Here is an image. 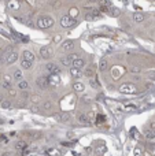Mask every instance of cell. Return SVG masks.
<instances>
[{
  "mask_svg": "<svg viewBox=\"0 0 155 156\" xmlns=\"http://www.w3.org/2000/svg\"><path fill=\"white\" fill-rule=\"evenodd\" d=\"M48 153H51V155H54V156H61V152L56 151V149H50Z\"/></svg>",
  "mask_w": 155,
  "mask_h": 156,
  "instance_id": "30",
  "label": "cell"
},
{
  "mask_svg": "<svg viewBox=\"0 0 155 156\" xmlns=\"http://www.w3.org/2000/svg\"><path fill=\"white\" fill-rule=\"evenodd\" d=\"M15 148L18 149V151H21V149H25V148H26V142H25V141H19V142H17Z\"/></svg>",
  "mask_w": 155,
  "mask_h": 156,
  "instance_id": "28",
  "label": "cell"
},
{
  "mask_svg": "<svg viewBox=\"0 0 155 156\" xmlns=\"http://www.w3.org/2000/svg\"><path fill=\"white\" fill-rule=\"evenodd\" d=\"M72 66L81 70V68L85 66V62H84V59H81V57H77V59H74V60L72 62Z\"/></svg>",
  "mask_w": 155,
  "mask_h": 156,
  "instance_id": "9",
  "label": "cell"
},
{
  "mask_svg": "<svg viewBox=\"0 0 155 156\" xmlns=\"http://www.w3.org/2000/svg\"><path fill=\"white\" fill-rule=\"evenodd\" d=\"M0 85H1V88H4V89H7V90H8V89L11 88V81H7V79H4V78H3V79L0 81Z\"/></svg>",
  "mask_w": 155,
  "mask_h": 156,
  "instance_id": "23",
  "label": "cell"
},
{
  "mask_svg": "<svg viewBox=\"0 0 155 156\" xmlns=\"http://www.w3.org/2000/svg\"><path fill=\"white\" fill-rule=\"evenodd\" d=\"M8 93H10L11 96H15V93H17V92H15V90H14V89H12V88H10V89H8Z\"/></svg>",
  "mask_w": 155,
  "mask_h": 156,
  "instance_id": "36",
  "label": "cell"
},
{
  "mask_svg": "<svg viewBox=\"0 0 155 156\" xmlns=\"http://www.w3.org/2000/svg\"><path fill=\"white\" fill-rule=\"evenodd\" d=\"M54 25V19H52L50 15H41L39 19H37V26L40 29H48Z\"/></svg>",
  "mask_w": 155,
  "mask_h": 156,
  "instance_id": "1",
  "label": "cell"
},
{
  "mask_svg": "<svg viewBox=\"0 0 155 156\" xmlns=\"http://www.w3.org/2000/svg\"><path fill=\"white\" fill-rule=\"evenodd\" d=\"M130 73H132V74L140 73V67H136V66H134V67H132V68H130Z\"/></svg>",
  "mask_w": 155,
  "mask_h": 156,
  "instance_id": "31",
  "label": "cell"
},
{
  "mask_svg": "<svg viewBox=\"0 0 155 156\" xmlns=\"http://www.w3.org/2000/svg\"><path fill=\"white\" fill-rule=\"evenodd\" d=\"M83 100L84 101H91V97H89V96H84Z\"/></svg>",
  "mask_w": 155,
  "mask_h": 156,
  "instance_id": "39",
  "label": "cell"
},
{
  "mask_svg": "<svg viewBox=\"0 0 155 156\" xmlns=\"http://www.w3.org/2000/svg\"><path fill=\"white\" fill-rule=\"evenodd\" d=\"M18 88L21 89V90H28L29 89V83L25 79H21V81H18Z\"/></svg>",
  "mask_w": 155,
  "mask_h": 156,
  "instance_id": "19",
  "label": "cell"
},
{
  "mask_svg": "<svg viewBox=\"0 0 155 156\" xmlns=\"http://www.w3.org/2000/svg\"><path fill=\"white\" fill-rule=\"evenodd\" d=\"M36 83H37V86H39L40 89H45L47 86H48V78L39 77L37 78V81H36Z\"/></svg>",
  "mask_w": 155,
  "mask_h": 156,
  "instance_id": "7",
  "label": "cell"
},
{
  "mask_svg": "<svg viewBox=\"0 0 155 156\" xmlns=\"http://www.w3.org/2000/svg\"><path fill=\"white\" fill-rule=\"evenodd\" d=\"M59 82H61V78H59L58 74H51V75L48 77V85L56 86V85H59Z\"/></svg>",
  "mask_w": 155,
  "mask_h": 156,
  "instance_id": "6",
  "label": "cell"
},
{
  "mask_svg": "<svg viewBox=\"0 0 155 156\" xmlns=\"http://www.w3.org/2000/svg\"><path fill=\"white\" fill-rule=\"evenodd\" d=\"M67 57H69V59H70V60H72V62H73V60H74V59H77V55H76V53H72V55H69V56H67Z\"/></svg>",
  "mask_w": 155,
  "mask_h": 156,
  "instance_id": "35",
  "label": "cell"
},
{
  "mask_svg": "<svg viewBox=\"0 0 155 156\" xmlns=\"http://www.w3.org/2000/svg\"><path fill=\"white\" fill-rule=\"evenodd\" d=\"M61 64H62V66H65V67H72V60H70V59H69L67 56L61 57Z\"/></svg>",
  "mask_w": 155,
  "mask_h": 156,
  "instance_id": "20",
  "label": "cell"
},
{
  "mask_svg": "<svg viewBox=\"0 0 155 156\" xmlns=\"http://www.w3.org/2000/svg\"><path fill=\"white\" fill-rule=\"evenodd\" d=\"M145 88H147V89H152V88H154V85H152V83H147V85H145Z\"/></svg>",
  "mask_w": 155,
  "mask_h": 156,
  "instance_id": "40",
  "label": "cell"
},
{
  "mask_svg": "<svg viewBox=\"0 0 155 156\" xmlns=\"http://www.w3.org/2000/svg\"><path fill=\"white\" fill-rule=\"evenodd\" d=\"M77 119L80 123H83V125L85 126H88L89 125V119H88V116L85 114H83V112H80V114H77Z\"/></svg>",
  "mask_w": 155,
  "mask_h": 156,
  "instance_id": "11",
  "label": "cell"
},
{
  "mask_svg": "<svg viewBox=\"0 0 155 156\" xmlns=\"http://www.w3.org/2000/svg\"><path fill=\"white\" fill-rule=\"evenodd\" d=\"M144 135H145V138H148V140H152V138H155V131H154V130H145V131H144Z\"/></svg>",
  "mask_w": 155,
  "mask_h": 156,
  "instance_id": "24",
  "label": "cell"
},
{
  "mask_svg": "<svg viewBox=\"0 0 155 156\" xmlns=\"http://www.w3.org/2000/svg\"><path fill=\"white\" fill-rule=\"evenodd\" d=\"M76 25V18H73L70 15H63L61 18V26L62 27H72Z\"/></svg>",
  "mask_w": 155,
  "mask_h": 156,
  "instance_id": "3",
  "label": "cell"
},
{
  "mask_svg": "<svg viewBox=\"0 0 155 156\" xmlns=\"http://www.w3.org/2000/svg\"><path fill=\"white\" fill-rule=\"evenodd\" d=\"M0 105H1L3 108H7V109L12 107V104H11V101H8V100H3V101L0 103Z\"/></svg>",
  "mask_w": 155,
  "mask_h": 156,
  "instance_id": "27",
  "label": "cell"
},
{
  "mask_svg": "<svg viewBox=\"0 0 155 156\" xmlns=\"http://www.w3.org/2000/svg\"><path fill=\"white\" fill-rule=\"evenodd\" d=\"M132 18H133V21L136 22V23H141V22L144 21V14H141V12H134L133 15H132Z\"/></svg>",
  "mask_w": 155,
  "mask_h": 156,
  "instance_id": "13",
  "label": "cell"
},
{
  "mask_svg": "<svg viewBox=\"0 0 155 156\" xmlns=\"http://www.w3.org/2000/svg\"><path fill=\"white\" fill-rule=\"evenodd\" d=\"M134 156H141V149L140 148H134Z\"/></svg>",
  "mask_w": 155,
  "mask_h": 156,
  "instance_id": "34",
  "label": "cell"
},
{
  "mask_svg": "<svg viewBox=\"0 0 155 156\" xmlns=\"http://www.w3.org/2000/svg\"><path fill=\"white\" fill-rule=\"evenodd\" d=\"M43 107H44V109H51L52 108V103L51 101H45V103H43Z\"/></svg>",
  "mask_w": 155,
  "mask_h": 156,
  "instance_id": "29",
  "label": "cell"
},
{
  "mask_svg": "<svg viewBox=\"0 0 155 156\" xmlns=\"http://www.w3.org/2000/svg\"><path fill=\"white\" fill-rule=\"evenodd\" d=\"M119 92L124 94H133L137 92V88L134 86L133 83H122L119 86Z\"/></svg>",
  "mask_w": 155,
  "mask_h": 156,
  "instance_id": "2",
  "label": "cell"
},
{
  "mask_svg": "<svg viewBox=\"0 0 155 156\" xmlns=\"http://www.w3.org/2000/svg\"><path fill=\"white\" fill-rule=\"evenodd\" d=\"M3 100H4V97H3V96H1V94H0V103H1V101H3Z\"/></svg>",
  "mask_w": 155,
  "mask_h": 156,
  "instance_id": "41",
  "label": "cell"
},
{
  "mask_svg": "<svg viewBox=\"0 0 155 156\" xmlns=\"http://www.w3.org/2000/svg\"><path fill=\"white\" fill-rule=\"evenodd\" d=\"M12 79H15V81H21L22 79V71L21 70H14V73H12Z\"/></svg>",
  "mask_w": 155,
  "mask_h": 156,
  "instance_id": "21",
  "label": "cell"
},
{
  "mask_svg": "<svg viewBox=\"0 0 155 156\" xmlns=\"http://www.w3.org/2000/svg\"><path fill=\"white\" fill-rule=\"evenodd\" d=\"M12 51V48L11 47H7L4 49V52L0 55V63H6V60H7V57H8V55H10V52Z\"/></svg>",
  "mask_w": 155,
  "mask_h": 156,
  "instance_id": "12",
  "label": "cell"
},
{
  "mask_svg": "<svg viewBox=\"0 0 155 156\" xmlns=\"http://www.w3.org/2000/svg\"><path fill=\"white\" fill-rule=\"evenodd\" d=\"M78 14V10L77 8H72V14H69L70 16H73V18H76V15Z\"/></svg>",
  "mask_w": 155,
  "mask_h": 156,
  "instance_id": "33",
  "label": "cell"
},
{
  "mask_svg": "<svg viewBox=\"0 0 155 156\" xmlns=\"http://www.w3.org/2000/svg\"><path fill=\"white\" fill-rule=\"evenodd\" d=\"M54 55V51H52L51 47H43L40 48V56L43 59H50V57Z\"/></svg>",
  "mask_w": 155,
  "mask_h": 156,
  "instance_id": "4",
  "label": "cell"
},
{
  "mask_svg": "<svg viewBox=\"0 0 155 156\" xmlns=\"http://www.w3.org/2000/svg\"><path fill=\"white\" fill-rule=\"evenodd\" d=\"M70 74H72L73 78H80L81 75H83V73H81V70L80 68H76V67H70Z\"/></svg>",
  "mask_w": 155,
  "mask_h": 156,
  "instance_id": "14",
  "label": "cell"
},
{
  "mask_svg": "<svg viewBox=\"0 0 155 156\" xmlns=\"http://www.w3.org/2000/svg\"><path fill=\"white\" fill-rule=\"evenodd\" d=\"M32 64H33V62H29V60L21 59V67L23 68V70H29V68H32Z\"/></svg>",
  "mask_w": 155,
  "mask_h": 156,
  "instance_id": "18",
  "label": "cell"
},
{
  "mask_svg": "<svg viewBox=\"0 0 155 156\" xmlns=\"http://www.w3.org/2000/svg\"><path fill=\"white\" fill-rule=\"evenodd\" d=\"M69 118H70V115L67 114V112H62V114L58 115V119L62 120V122H66V120H69Z\"/></svg>",
  "mask_w": 155,
  "mask_h": 156,
  "instance_id": "25",
  "label": "cell"
},
{
  "mask_svg": "<svg viewBox=\"0 0 155 156\" xmlns=\"http://www.w3.org/2000/svg\"><path fill=\"white\" fill-rule=\"evenodd\" d=\"M17 59H18V53H17L15 51H11L8 57H7V60H6V63H7V64H12V63L17 62Z\"/></svg>",
  "mask_w": 155,
  "mask_h": 156,
  "instance_id": "10",
  "label": "cell"
},
{
  "mask_svg": "<svg viewBox=\"0 0 155 156\" xmlns=\"http://www.w3.org/2000/svg\"><path fill=\"white\" fill-rule=\"evenodd\" d=\"M124 109H126V111H130V109H134V105H126Z\"/></svg>",
  "mask_w": 155,
  "mask_h": 156,
  "instance_id": "37",
  "label": "cell"
},
{
  "mask_svg": "<svg viewBox=\"0 0 155 156\" xmlns=\"http://www.w3.org/2000/svg\"><path fill=\"white\" fill-rule=\"evenodd\" d=\"M73 89H74V92H84L85 86H84V83H81V82H78V81H76V82L73 83Z\"/></svg>",
  "mask_w": 155,
  "mask_h": 156,
  "instance_id": "17",
  "label": "cell"
},
{
  "mask_svg": "<svg viewBox=\"0 0 155 156\" xmlns=\"http://www.w3.org/2000/svg\"><path fill=\"white\" fill-rule=\"evenodd\" d=\"M47 71L50 74H59L61 73V68H59V66H56L55 63H47Z\"/></svg>",
  "mask_w": 155,
  "mask_h": 156,
  "instance_id": "5",
  "label": "cell"
},
{
  "mask_svg": "<svg viewBox=\"0 0 155 156\" xmlns=\"http://www.w3.org/2000/svg\"><path fill=\"white\" fill-rule=\"evenodd\" d=\"M74 47H76L74 41H72V40H67V41H65L62 44V51H65V52L72 51V49H74Z\"/></svg>",
  "mask_w": 155,
  "mask_h": 156,
  "instance_id": "8",
  "label": "cell"
},
{
  "mask_svg": "<svg viewBox=\"0 0 155 156\" xmlns=\"http://www.w3.org/2000/svg\"><path fill=\"white\" fill-rule=\"evenodd\" d=\"M107 67H109L107 59H100V62H99V70H100V71H106Z\"/></svg>",
  "mask_w": 155,
  "mask_h": 156,
  "instance_id": "16",
  "label": "cell"
},
{
  "mask_svg": "<svg viewBox=\"0 0 155 156\" xmlns=\"http://www.w3.org/2000/svg\"><path fill=\"white\" fill-rule=\"evenodd\" d=\"M22 59L29 60V62H33V60H34V55H33L30 51H23V53H22Z\"/></svg>",
  "mask_w": 155,
  "mask_h": 156,
  "instance_id": "15",
  "label": "cell"
},
{
  "mask_svg": "<svg viewBox=\"0 0 155 156\" xmlns=\"http://www.w3.org/2000/svg\"><path fill=\"white\" fill-rule=\"evenodd\" d=\"M30 111L32 112H34V114H39V112H40V108H39L37 105H33V107L30 108Z\"/></svg>",
  "mask_w": 155,
  "mask_h": 156,
  "instance_id": "32",
  "label": "cell"
},
{
  "mask_svg": "<svg viewBox=\"0 0 155 156\" xmlns=\"http://www.w3.org/2000/svg\"><path fill=\"white\" fill-rule=\"evenodd\" d=\"M93 74H95V70H93V67H88L85 71H84V75H87V77H93Z\"/></svg>",
  "mask_w": 155,
  "mask_h": 156,
  "instance_id": "26",
  "label": "cell"
},
{
  "mask_svg": "<svg viewBox=\"0 0 155 156\" xmlns=\"http://www.w3.org/2000/svg\"><path fill=\"white\" fill-rule=\"evenodd\" d=\"M89 83L92 85V88H98V83L95 82V81H89Z\"/></svg>",
  "mask_w": 155,
  "mask_h": 156,
  "instance_id": "38",
  "label": "cell"
},
{
  "mask_svg": "<svg viewBox=\"0 0 155 156\" xmlns=\"http://www.w3.org/2000/svg\"><path fill=\"white\" fill-rule=\"evenodd\" d=\"M119 12H121V11H119V8H117V7H110L109 8V14L111 16H118Z\"/></svg>",
  "mask_w": 155,
  "mask_h": 156,
  "instance_id": "22",
  "label": "cell"
}]
</instances>
